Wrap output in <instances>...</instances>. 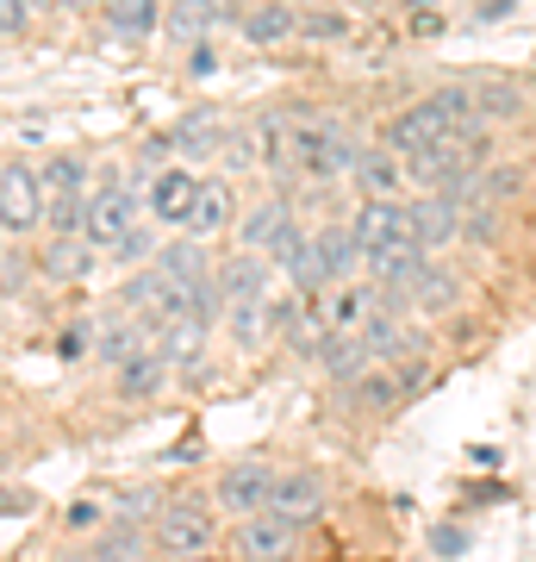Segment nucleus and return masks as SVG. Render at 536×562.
I'll return each mask as SVG.
<instances>
[{
    "mask_svg": "<svg viewBox=\"0 0 536 562\" xmlns=\"http://www.w3.org/2000/svg\"><path fill=\"white\" fill-rule=\"evenodd\" d=\"M362 157H368V144L350 138L338 120H318V113H306V106L294 113V169H299V181L324 188V181H338V176H356Z\"/></svg>",
    "mask_w": 536,
    "mask_h": 562,
    "instance_id": "obj_1",
    "label": "nucleus"
},
{
    "mask_svg": "<svg viewBox=\"0 0 536 562\" xmlns=\"http://www.w3.org/2000/svg\"><path fill=\"white\" fill-rule=\"evenodd\" d=\"M275 487H281V469L262 457H243V462H225V475L213 482V506H225V519H262L275 506Z\"/></svg>",
    "mask_w": 536,
    "mask_h": 562,
    "instance_id": "obj_2",
    "label": "nucleus"
},
{
    "mask_svg": "<svg viewBox=\"0 0 536 562\" xmlns=\"http://www.w3.org/2000/svg\"><path fill=\"white\" fill-rule=\"evenodd\" d=\"M150 538H157L162 557H206L213 550V506L199 501V494H175V501L162 506Z\"/></svg>",
    "mask_w": 536,
    "mask_h": 562,
    "instance_id": "obj_3",
    "label": "nucleus"
},
{
    "mask_svg": "<svg viewBox=\"0 0 536 562\" xmlns=\"http://www.w3.org/2000/svg\"><path fill=\"white\" fill-rule=\"evenodd\" d=\"M44 213H50L44 176L38 169H25V157H7L0 162V225H7V238H20V232L44 225Z\"/></svg>",
    "mask_w": 536,
    "mask_h": 562,
    "instance_id": "obj_4",
    "label": "nucleus"
},
{
    "mask_svg": "<svg viewBox=\"0 0 536 562\" xmlns=\"http://www.w3.org/2000/svg\"><path fill=\"white\" fill-rule=\"evenodd\" d=\"M132 232H138V194H132L125 181H106L94 201H88V244H106V250H119Z\"/></svg>",
    "mask_w": 536,
    "mask_h": 562,
    "instance_id": "obj_5",
    "label": "nucleus"
},
{
    "mask_svg": "<svg viewBox=\"0 0 536 562\" xmlns=\"http://www.w3.org/2000/svg\"><path fill=\"white\" fill-rule=\"evenodd\" d=\"M219 301H225V313L231 306H256V301H269V257H256V250H238V257H225L219 262Z\"/></svg>",
    "mask_w": 536,
    "mask_h": 562,
    "instance_id": "obj_6",
    "label": "nucleus"
},
{
    "mask_svg": "<svg viewBox=\"0 0 536 562\" xmlns=\"http://www.w3.org/2000/svg\"><path fill=\"white\" fill-rule=\"evenodd\" d=\"M299 543V525L281 519V513H262V519L238 525V557L243 562H287Z\"/></svg>",
    "mask_w": 536,
    "mask_h": 562,
    "instance_id": "obj_7",
    "label": "nucleus"
},
{
    "mask_svg": "<svg viewBox=\"0 0 536 562\" xmlns=\"http://www.w3.org/2000/svg\"><path fill=\"white\" fill-rule=\"evenodd\" d=\"M194 201H199V176H187V169H162V176H150L144 213H150L157 225H187Z\"/></svg>",
    "mask_w": 536,
    "mask_h": 562,
    "instance_id": "obj_8",
    "label": "nucleus"
},
{
    "mask_svg": "<svg viewBox=\"0 0 536 562\" xmlns=\"http://www.w3.org/2000/svg\"><path fill=\"white\" fill-rule=\"evenodd\" d=\"M406 213H412V232H418V244H424L431 257H437L443 244H456L461 238V220H468V213H461L456 201H443V194H412Z\"/></svg>",
    "mask_w": 536,
    "mask_h": 562,
    "instance_id": "obj_9",
    "label": "nucleus"
},
{
    "mask_svg": "<svg viewBox=\"0 0 536 562\" xmlns=\"http://www.w3.org/2000/svg\"><path fill=\"white\" fill-rule=\"evenodd\" d=\"M238 220L243 213H238L231 181H199V201H194V213H187V225H181V238L206 244V238H219L225 225H238Z\"/></svg>",
    "mask_w": 536,
    "mask_h": 562,
    "instance_id": "obj_10",
    "label": "nucleus"
},
{
    "mask_svg": "<svg viewBox=\"0 0 536 562\" xmlns=\"http://www.w3.org/2000/svg\"><path fill=\"white\" fill-rule=\"evenodd\" d=\"M287 225H294V194H269V201H250V206H243L238 238H243V250L269 257V244H275Z\"/></svg>",
    "mask_w": 536,
    "mask_h": 562,
    "instance_id": "obj_11",
    "label": "nucleus"
},
{
    "mask_svg": "<svg viewBox=\"0 0 536 562\" xmlns=\"http://www.w3.org/2000/svg\"><path fill=\"white\" fill-rule=\"evenodd\" d=\"M269 513H281V519H294V525L324 513V475L318 469H281V487H275V506Z\"/></svg>",
    "mask_w": 536,
    "mask_h": 562,
    "instance_id": "obj_12",
    "label": "nucleus"
},
{
    "mask_svg": "<svg viewBox=\"0 0 536 562\" xmlns=\"http://www.w3.org/2000/svg\"><path fill=\"white\" fill-rule=\"evenodd\" d=\"M362 188V201H406V162L394 157V150H368V157L356 162V176H350Z\"/></svg>",
    "mask_w": 536,
    "mask_h": 562,
    "instance_id": "obj_13",
    "label": "nucleus"
},
{
    "mask_svg": "<svg viewBox=\"0 0 536 562\" xmlns=\"http://www.w3.org/2000/svg\"><path fill=\"white\" fill-rule=\"evenodd\" d=\"M406 294H412V313H449L461 301V281H456V269H443L431 257V262H418V276L406 281Z\"/></svg>",
    "mask_w": 536,
    "mask_h": 562,
    "instance_id": "obj_14",
    "label": "nucleus"
},
{
    "mask_svg": "<svg viewBox=\"0 0 536 562\" xmlns=\"http://www.w3.org/2000/svg\"><path fill=\"white\" fill-rule=\"evenodd\" d=\"M169 138H175V150H187V157H219L225 138H231V125H225L219 106H199V113H187Z\"/></svg>",
    "mask_w": 536,
    "mask_h": 562,
    "instance_id": "obj_15",
    "label": "nucleus"
},
{
    "mask_svg": "<svg viewBox=\"0 0 536 562\" xmlns=\"http://www.w3.org/2000/svg\"><path fill=\"white\" fill-rule=\"evenodd\" d=\"M157 269L169 281H181V288H199V281L219 276V262L206 257V244H194V238H169L162 244V257H157Z\"/></svg>",
    "mask_w": 536,
    "mask_h": 562,
    "instance_id": "obj_16",
    "label": "nucleus"
},
{
    "mask_svg": "<svg viewBox=\"0 0 536 562\" xmlns=\"http://www.w3.org/2000/svg\"><path fill=\"white\" fill-rule=\"evenodd\" d=\"M318 369H324V382H331V387H343V394H350L362 375H375L380 362L368 357V344H362V338H338L324 357H318Z\"/></svg>",
    "mask_w": 536,
    "mask_h": 562,
    "instance_id": "obj_17",
    "label": "nucleus"
},
{
    "mask_svg": "<svg viewBox=\"0 0 536 562\" xmlns=\"http://www.w3.org/2000/svg\"><path fill=\"white\" fill-rule=\"evenodd\" d=\"M169 369H175V362L162 357L157 344H150V350H138V357L119 369V394H125V401H150V394H162Z\"/></svg>",
    "mask_w": 536,
    "mask_h": 562,
    "instance_id": "obj_18",
    "label": "nucleus"
},
{
    "mask_svg": "<svg viewBox=\"0 0 536 562\" xmlns=\"http://www.w3.org/2000/svg\"><path fill=\"white\" fill-rule=\"evenodd\" d=\"M250 44H287L299 32V7H243V25H238Z\"/></svg>",
    "mask_w": 536,
    "mask_h": 562,
    "instance_id": "obj_19",
    "label": "nucleus"
},
{
    "mask_svg": "<svg viewBox=\"0 0 536 562\" xmlns=\"http://www.w3.org/2000/svg\"><path fill=\"white\" fill-rule=\"evenodd\" d=\"M144 331H150V325H144V319H125V313H119V319H106V325H100L94 357H100V362H113V369H125V362L138 357V350H150V344H144Z\"/></svg>",
    "mask_w": 536,
    "mask_h": 562,
    "instance_id": "obj_20",
    "label": "nucleus"
},
{
    "mask_svg": "<svg viewBox=\"0 0 536 562\" xmlns=\"http://www.w3.org/2000/svg\"><path fill=\"white\" fill-rule=\"evenodd\" d=\"M88 262H94V244L88 238H50V250L38 257V269L50 281H81L88 276Z\"/></svg>",
    "mask_w": 536,
    "mask_h": 562,
    "instance_id": "obj_21",
    "label": "nucleus"
},
{
    "mask_svg": "<svg viewBox=\"0 0 536 562\" xmlns=\"http://www.w3.org/2000/svg\"><path fill=\"white\" fill-rule=\"evenodd\" d=\"M475 101H480V120L499 125V120H517L524 113V88L517 81H499V76H475Z\"/></svg>",
    "mask_w": 536,
    "mask_h": 562,
    "instance_id": "obj_22",
    "label": "nucleus"
},
{
    "mask_svg": "<svg viewBox=\"0 0 536 562\" xmlns=\"http://www.w3.org/2000/svg\"><path fill=\"white\" fill-rule=\"evenodd\" d=\"M162 20H169V13H162L157 0H119V7H106V25H113L119 38H150Z\"/></svg>",
    "mask_w": 536,
    "mask_h": 562,
    "instance_id": "obj_23",
    "label": "nucleus"
},
{
    "mask_svg": "<svg viewBox=\"0 0 536 562\" xmlns=\"http://www.w3.org/2000/svg\"><path fill=\"white\" fill-rule=\"evenodd\" d=\"M399 401H406V394H399V382L387 369H375V375H362V382L350 387V406H356V413H394Z\"/></svg>",
    "mask_w": 536,
    "mask_h": 562,
    "instance_id": "obj_24",
    "label": "nucleus"
},
{
    "mask_svg": "<svg viewBox=\"0 0 536 562\" xmlns=\"http://www.w3.org/2000/svg\"><path fill=\"white\" fill-rule=\"evenodd\" d=\"M38 176H44V194L57 201V194H81V188H88V162L81 157H44Z\"/></svg>",
    "mask_w": 536,
    "mask_h": 562,
    "instance_id": "obj_25",
    "label": "nucleus"
},
{
    "mask_svg": "<svg viewBox=\"0 0 536 562\" xmlns=\"http://www.w3.org/2000/svg\"><path fill=\"white\" fill-rule=\"evenodd\" d=\"M88 201H94V194H57L50 213H44V225H50L57 238H88Z\"/></svg>",
    "mask_w": 536,
    "mask_h": 562,
    "instance_id": "obj_26",
    "label": "nucleus"
},
{
    "mask_svg": "<svg viewBox=\"0 0 536 562\" xmlns=\"http://www.w3.org/2000/svg\"><path fill=\"white\" fill-rule=\"evenodd\" d=\"M138 557H144V531H132V525L106 531L94 550H81V562H138Z\"/></svg>",
    "mask_w": 536,
    "mask_h": 562,
    "instance_id": "obj_27",
    "label": "nucleus"
},
{
    "mask_svg": "<svg viewBox=\"0 0 536 562\" xmlns=\"http://www.w3.org/2000/svg\"><path fill=\"white\" fill-rule=\"evenodd\" d=\"M299 38H312V44L350 38V13H299Z\"/></svg>",
    "mask_w": 536,
    "mask_h": 562,
    "instance_id": "obj_28",
    "label": "nucleus"
},
{
    "mask_svg": "<svg viewBox=\"0 0 536 562\" xmlns=\"http://www.w3.org/2000/svg\"><path fill=\"white\" fill-rule=\"evenodd\" d=\"M162 506H169V501H157V487H132V494L119 501V525L138 531L144 519H162Z\"/></svg>",
    "mask_w": 536,
    "mask_h": 562,
    "instance_id": "obj_29",
    "label": "nucleus"
},
{
    "mask_svg": "<svg viewBox=\"0 0 536 562\" xmlns=\"http://www.w3.org/2000/svg\"><path fill=\"white\" fill-rule=\"evenodd\" d=\"M225 319H231V331H238L243 344H262V338H269V301H256V306H231Z\"/></svg>",
    "mask_w": 536,
    "mask_h": 562,
    "instance_id": "obj_30",
    "label": "nucleus"
},
{
    "mask_svg": "<svg viewBox=\"0 0 536 562\" xmlns=\"http://www.w3.org/2000/svg\"><path fill=\"white\" fill-rule=\"evenodd\" d=\"M461 238H468V244H493V238H499V206H493V201L468 206V220H461Z\"/></svg>",
    "mask_w": 536,
    "mask_h": 562,
    "instance_id": "obj_31",
    "label": "nucleus"
},
{
    "mask_svg": "<svg viewBox=\"0 0 536 562\" xmlns=\"http://www.w3.org/2000/svg\"><path fill=\"white\" fill-rule=\"evenodd\" d=\"M0 276H7V301H20L25 276H32V262H25V250H20V244H7V257H0Z\"/></svg>",
    "mask_w": 536,
    "mask_h": 562,
    "instance_id": "obj_32",
    "label": "nucleus"
},
{
    "mask_svg": "<svg viewBox=\"0 0 536 562\" xmlns=\"http://www.w3.org/2000/svg\"><path fill=\"white\" fill-rule=\"evenodd\" d=\"M113 257H119V262H144V257H162V244H157V232H150V225H138V232H132Z\"/></svg>",
    "mask_w": 536,
    "mask_h": 562,
    "instance_id": "obj_33",
    "label": "nucleus"
},
{
    "mask_svg": "<svg viewBox=\"0 0 536 562\" xmlns=\"http://www.w3.org/2000/svg\"><path fill=\"white\" fill-rule=\"evenodd\" d=\"M512 188H524V169H493V176H487V201L499 206Z\"/></svg>",
    "mask_w": 536,
    "mask_h": 562,
    "instance_id": "obj_34",
    "label": "nucleus"
},
{
    "mask_svg": "<svg viewBox=\"0 0 536 562\" xmlns=\"http://www.w3.org/2000/svg\"><path fill=\"white\" fill-rule=\"evenodd\" d=\"M431 543H437V557H461V550H468V531H461V525H437Z\"/></svg>",
    "mask_w": 536,
    "mask_h": 562,
    "instance_id": "obj_35",
    "label": "nucleus"
},
{
    "mask_svg": "<svg viewBox=\"0 0 536 562\" xmlns=\"http://www.w3.org/2000/svg\"><path fill=\"white\" fill-rule=\"evenodd\" d=\"M62 525H69V531H88V525H100V506H94V501L62 506Z\"/></svg>",
    "mask_w": 536,
    "mask_h": 562,
    "instance_id": "obj_36",
    "label": "nucleus"
},
{
    "mask_svg": "<svg viewBox=\"0 0 536 562\" xmlns=\"http://www.w3.org/2000/svg\"><path fill=\"white\" fill-rule=\"evenodd\" d=\"M213 69H219V50H213V44H194V57H187V76L206 81Z\"/></svg>",
    "mask_w": 536,
    "mask_h": 562,
    "instance_id": "obj_37",
    "label": "nucleus"
},
{
    "mask_svg": "<svg viewBox=\"0 0 536 562\" xmlns=\"http://www.w3.org/2000/svg\"><path fill=\"white\" fill-rule=\"evenodd\" d=\"M57 357H62V362L88 357V331H81V325H76V331H62V338H57Z\"/></svg>",
    "mask_w": 536,
    "mask_h": 562,
    "instance_id": "obj_38",
    "label": "nucleus"
},
{
    "mask_svg": "<svg viewBox=\"0 0 536 562\" xmlns=\"http://www.w3.org/2000/svg\"><path fill=\"white\" fill-rule=\"evenodd\" d=\"M424 382H431V362H424V357L399 369V394H412V387H424Z\"/></svg>",
    "mask_w": 536,
    "mask_h": 562,
    "instance_id": "obj_39",
    "label": "nucleus"
},
{
    "mask_svg": "<svg viewBox=\"0 0 536 562\" xmlns=\"http://www.w3.org/2000/svg\"><path fill=\"white\" fill-rule=\"evenodd\" d=\"M0 25H7V38H20L25 25H32V13H25L20 0H7V13H0Z\"/></svg>",
    "mask_w": 536,
    "mask_h": 562,
    "instance_id": "obj_40",
    "label": "nucleus"
},
{
    "mask_svg": "<svg viewBox=\"0 0 536 562\" xmlns=\"http://www.w3.org/2000/svg\"><path fill=\"white\" fill-rule=\"evenodd\" d=\"M412 32H424V38H431V32H443V13H412Z\"/></svg>",
    "mask_w": 536,
    "mask_h": 562,
    "instance_id": "obj_41",
    "label": "nucleus"
},
{
    "mask_svg": "<svg viewBox=\"0 0 536 562\" xmlns=\"http://www.w3.org/2000/svg\"><path fill=\"white\" fill-rule=\"evenodd\" d=\"M505 13H512V0H493V7H480L475 20H480V25H493V20H505Z\"/></svg>",
    "mask_w": 536,
    "mask_h": 562,
    "instance_id": "obj_42",
    "label": "nucleus"
},
{
    "mask_svg": "<svg viewBox=\"0 0 536 562\" xmlns=\"http://www.w3.org/2000/svg\"><path fill=\"white\" fill-rule=\"evenodd\" d=\"M150 562H213V557H150Z\"/></svg>",
    "mask_w": 536,
    "mask_h": 562,
    "instance_id": "obj_43",
    "label": "nucleus"
}]
</instances>
